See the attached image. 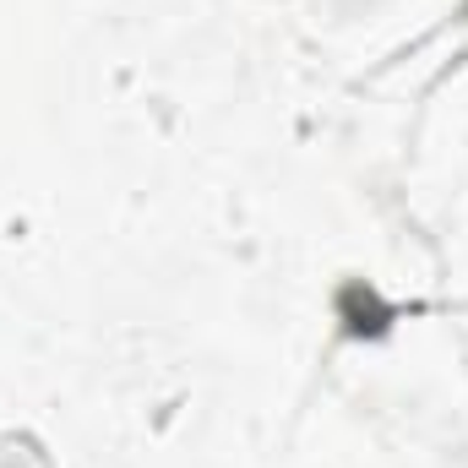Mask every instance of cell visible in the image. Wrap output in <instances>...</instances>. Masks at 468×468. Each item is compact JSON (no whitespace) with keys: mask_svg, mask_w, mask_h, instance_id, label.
Wrapping results in <instances>:
<instances>
[{"mask_svg":"<svg viewBox=\"0 0 468 468\" xmlns=\"http://www.w3.org/2000/svg\"><path fill=\"white\" fill-rule=\"evenodd\" d=\"M463 16H468V5H463Z\"/></svg>","mask_w":468,"mask_h":468,"instance_id":"cell-2","label":"cell"},{"mask_svg":"<svg viewBox=\"0 0 468 468\" xmlns=\"http://www.w3.org/2000/svg\"><path fill=\"white\" fill-rule=\"evenodd\" d=\"M398 316H403V311H398V305H387L365 278H349V283L338 289V322H344V333H349V338H387Z\"/></svg>","mask_w":468,"mask_h":468,"instance_id":"cell-1","label":"cell"}]
</instances>
